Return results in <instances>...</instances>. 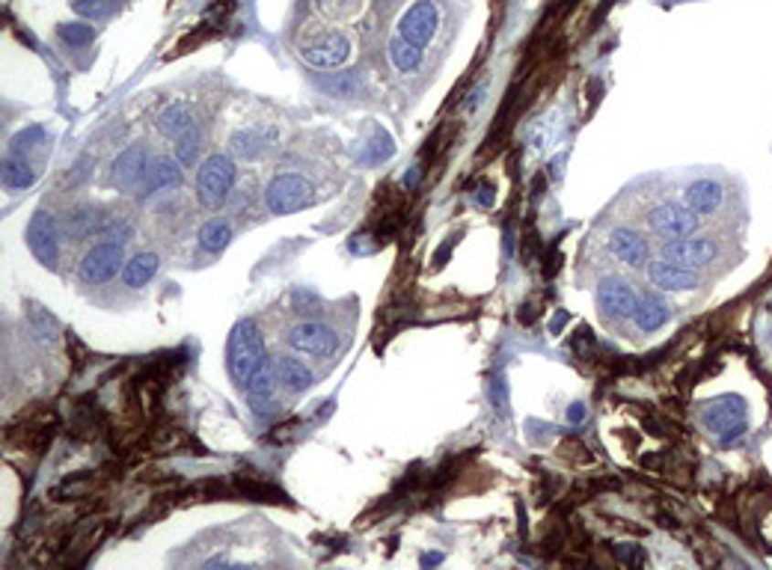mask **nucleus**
I'll return each instance as SVG.
<instances>
[{"instance_id":"nucleus-1","label":"nucleus","mask_w":772,"mask_h":570,"mask_svg":"<svg viewBox=\"0 0 772 570\" xmlns=\"http://www.w3.org/2000/svg\"><path fill=\"white\" fill-rule=\"evenodd\" d=\"M265 342H261V332L253 321H238L229 332V344H226V365H229V375L235 380V386H241L249 380V375L268 360Z\"/></svg>"},{"instance_id":"nucleus-2","label":"nucleus","mask_w":772,"mask_h":570,"mask_svg":"<svg viewBox=\"0 0 772 570\" xmlns=\"http://www.w3.org/2000/svg\"><path fill=\"white\" fill-rule=\"evenodd\" d=\"M235 178H238V170H235L232 154H208L196 170V199L211 211L220 208L232 194Z\"/></svg>"},{"instance_id":"nucleus-3","label":"nucleus","mask_w":772,"mask_h":570,"mask_svg":"<svg viewBox=\"0 0 772 570\" xmlns=\"http://www.w3.org/2000/svg\"><path fill=\"white\" fill-rule=\"evenodd\" d=\"M645 226L653 235L665 238V241H674V238L695 235L701 229V214H695L686 202L662 199L645 211Z\"/></svg>"},{"instance_id":"nucleus-4","label":"nucleus","mask_w":772,"mask_h":570,"mask_svg":"<svg viewBox=\"0 0 772 570\" xmlns=\"http://www.w3.org/2000/svg\"><path fill=\"white\" fill-rule=\"evenodd\" d=\"M154 164V154L146 142H134V146H125L122 152L111 161V170H107V185L119 194H134V190L143 185V178L149 175Z\"/></svg>"},{"instance_id":"nucleus-5","label":"nucleus","mask_w":772,"mask_h":570,"mask_svg":"<svg viewBox=\"0 0 772 570\" xmlns=\"http://www.w3.org/2000/svg\"><path fill=\"white\" fill-rule=\"evenodd\" d=\"M315 202V190L297 173H280L265 185V206L270 214H294Z\"/></svg>"},{"instance_id":"nucleus-6","label":"nucleus","mask_w":772,"mask_h":570,"mask_svg":"<svg viewBox=\"0 0 772 570\" xmlns=\"http://www.w3.org/2000/svg\"><path fill=\"white\" fill-rule=\"evenodd\" d=\"M701 419L710 428L713 434H719L722 446H734L740 439L748 425H746V401L740 396H722L716 401L707 404V410L701 413Z\"/></svg>"},{"instance_id":"nucleus-7","label":"nucleus","mask_w":772,"mask_h":570,"mask_svg":"<svg viewBox=\"0 0 772 570\" xmlns=\"http://www.w3.org/2000/svg\"><path fill=\"white\" fill-rule=\"evenodd\" d=\"M285 342H289L291 351L303 356H315V360H327V356L339 351V336L327 324H321V321H301V324L289 327Z\"/></svg>"},{"instance_id":"nucleus-8","label":"nucleus","mask_w":772,"mask_h":570,"mask_svg":"<svg viewBox=\"0 0 772 570\" xmlns=\"http://www.w3.org/2000/svg\"><path fill=\"white\" fill-rule=\"evenodd\" d=\"M301 54L315 69H339L351 57V39L342 30H324L303 39Z\"/></svg>"},{"instance_id":"nucleus-9","label":"nucleus","mask_w":772,"mask_h":570,"mask_svg":"<svg viewBox=\"0 0 772 570\" xmlns=\"http://www.w3.org/2000/svg\"><path fill=\"white\" fill-rule=\"evenodd\" d=\"M125 268V247L119 241H99L87 256L80 259V282L99 285L113 280L119 270Z\"/></svg>"},{"instance_id":"nucleus-10","label":"nucleus","mask_w":772,"mask_h":570,"mask_svg":"<svg viewBox=\"0 0 772 570\" xmlns=\"http://www.w3.org/2000/svg\"><path fill=\"white\" fill-rule=\"evenodd\" d=\"M277 137L273 125H244L229 134V154L238 161H259L277 149Z\"/></svg>"},{"instance_id":"nucleus-11","label":"nucleus","mask_w":772,"mask_h":570,"mask_svg":"<svg viewBox=\"0 0 772 570\" xmlns=\"http://www.w3.org/2000/svg\"><path fill=\"white\" fill-rule=\"evenodd\" d=\"M719 256V244L713 241V238H674V241H665L662 247V259L674 261V265L689 268V270H698L710 265V261H716Z\"/></svg>"},{"instance_id":"nucleus-12","label":"nucleus","mask_w":772,"mask_h":570,"mask_svg":"<svg viewBox=\"0 0 772 570\" xmlns=\"http://www.w3.org/2000/svg\"><path fill=\"white\" fill-rule=\"evenodd\" d=\"M27 247L45 268H57V261H59V226L48 211H36L30 217Z\"/></svg>"},{"instance_id":"nucleus-13","label":"nucleus","mask_w":772,"mask_h":570,"mask_svg":"<svg viewBox=\"0 0 772 570\" xmlns=\"http://www.w3.org/2000/svg\"><path fill=\"white\" fill-rule=\"evenodd\" d=\"M437 24H439L437 6L431 4V0H419V4H413V6L401 16V21H398V36H401V39H407L410 45H416V48H425L428 42L434 39Z\"/></svg>"},{"instance_id":"nucleus-14","label":"nucleus","mask_w":772,"mask_h":570,"mask_svg":"<svg viewBox=\"0 0 772 570\" xmlns=\"http://www.w3.org/2000/svg\"><path fill=\"white\" fill-rule=\"evenodd\" d=\"M598 306L606 318L612 321H627L633 318L636 306H639V297L633 291V285H627L624 280L618 277H606L598 285Z\"/></svg>"},{"instance_id":"nucleus-15","label":"nucleus","mask_w":772,"mask_h":570,"mask_svg":"<svg viewBox=\"0 0 772 570\" xmlns=\"http://www.w3.org/2000/svg\"><path fill=\"white\" fill-rule=\"evenodd\" d=\"M606 247H609V253L621 261V265L633 268V270L648 268V261H650V247L645 241V235L629 229V226H618V229H612Z\"/></svg>"},{"instance_id":"nucleus-16","label":"nucleus","mask_w":772,"mask_h":570,"mask_svg":"<svg viewBox=\"0 0 772 570\" xmlns=\"http://www.w3.org/2000/svg\"><path fill=\"white\" fill-rule=\"evenodd\" d=\"M648 280L650 285H657L660 291H695L701 285L698 270H689L674 265L669 259H657L648 261Z\"/></svg>"},{"instance_id":"nucleus-17","label":"nucleus","mask_w":772,"mask_h":570,"mask_svg":"<svg viewBox=\"0 0 772 570\" xmlns=\"http://www.w3.org/2000/svg\"><path fill=\"white\" fill-rule=\"evenodd\" d=\"M185 182V166L178 164L175 158H154L149 175L143 178V185L134 190V196L140 202L152 199L154 194H161L164 187H182Z\"/></svg>"},{"instance_id":"nucleus-18","label":"nucleus","mask_w":772,"mask_h":570,"mask_svg":"<svg viewBox=\"0 0 772 570\" xmlns=\"http://www.w3.org/2000/svg\"><path fill=\"white\" fill-rule=\"evenodd\" d=\"M683 202L701 217H710V214H716L724 202V187L716 182V178H698L686 187Z\"/></svg>"},{"instance_id":"nucleus-19","label":"nucleus","mask_w":772,"mask_h":570,"mask_svg":"<svg viewBox=\"0 0 772 570\" xmlns=\"http://www.w3.org/2000/svg\"><path fill=\"white\" fill-rule=\"evenodd\" d=\"M633 321H636V327L639 330H645V332H653V330H660V327H665L672 321V306H669V301H665V297H660V294H645L639 301V306H636V312H633Z\"/></svg>"},{"instance_id":"nucleus-20","label":"nucleus","mask_w":772,"mask_h":570,"mask_svg":"<svg viewBox=\"0 0 772 570\" xmlns=\"http://www.w3.org/2000/svg\"><path fill=\"white\" fill-rule=\"evenodd\" d=\"M154 128H158V134L170 137V140H178L182 134H187V131L196 128V116L190 113L187 104L173 101L170 107H164V111L158 113V119H154Z\"/></svg>"},{"instance_id":"nucleus-21","label":"nucleus","mask_w":772,"mask_h":570,"mask_svg":"<svg viewBox=\"0 0 772 570\" xmlns=\"http://www.w3.org/2000/svg\"><path fill=\"white\" fill-rule=\"evenodd\" d=\"M107 217V211L95 206H80L66 214V232L71 238H99V229Z\"/></svg>"},{"instance_id":"nucleus-22","label":"nucleus","mask_w":772,"mask_h":570,"mask_svg":"<svg viewBox=\"0 0 772 570\" xmlns=\"http://www.w3.org/2000/svg\"><path fill=\"white\" fill-rule=\"evenodd\" d=\"M277 375H280V384L289 392H306L312 386V372L291 354L277 356Z\"/></svg>"},{"instance_id":"nucleus-23","label":"nucleus","mask_w":772,"mask_h":570,"mask_svg":"<svg viewBox=\"0 0 772 570\" xmlns=\"http://www.w3.org/2000/svg\"><path fill=\"white\" fill-rule=\"evenodd\" d=\"M158 268H161L158 253H140V256L125 261L122 282L128 285V289H143V285H149V280L158 273Z\"/></svg>"},{"instance_id":"nucleus-24","label":"nucleus","mask_w":772,"mask_h":570,"mask_svg":"<svg viewBox=\"0 0 772 570\" xmlns=\"http://www.w3.org/2000/svg\"><path fill=\"white\" fill-rule=\"evenodd\" d=\"M232 241V226L226 223L223 217H214L208 223H202V229H199V247L206 249V253L211 256H217L223 253L226 247H229Z\"/></svg>"},{"instance_id":"nucleus-25","label":"nucleus","mask_w":772,"mask_h":570,"mask_svg":"<svg viewBox=\"0 0 772 570\" xmlns=\"http://www.w3.org/2000/svg\"><path fill=\"white\" fill-rule=\"evenodd\" d=\"M389 57H392V63H396V69L407 71V75L422 66V48L410 45L407 39H401V36L389 42Z\"/></svg>"},{"instance_id":"nucleus-26","label":"nucleus","mask_w":772,"mask_h":570,"mask_svg":"<svg viewBox=\"0 0 772 570\" xmlns=\"http://www.w3.org/2000/svg\"><path fill=\"white\" fill-rule=\"evenodd\" d=\"M33 178H36L33 166H30L27 161H24V158H18V154H12V158H6V161H4V185H6L9 190L30 187V185H33Z\"/></svg>"},{"instance_id":"nucleus-27","label":"nucleus","mask_w":772,"mask_h":570,"mask_svg":"<svg viewBox=\"0 0 772 570\" xmlns=\"http://www.w3.org/2000/svg\"><path fill=\"white\" fill-rule=\"evenodd\" d=\"M199 128L194 131H187V134H182L178 140H173V158L185 166V170H190V166H196L199 161Z\"/></svg>"},{"instance_id":"nucleus-28","label":"nucleus","mask_w":772,"mask_h":570,"mask_svg":"<svg viewBox=\"0 0 772 570\" xmlns=\"http://www.w3.org/2000/svg\"><path fill=\"white\" fill-rule=\"evenodd\" d=\"M392 152H396V142H392V137L386 134L384 128H377V131H375V140L365 142V152L360 154V161H363V164H384Z\"/></svg>"},{"instance_id":"nucleus-29","label":"nucleus","mask_w":772,"mask_h":570,"mask_svg":"<svg viewBox=\"0 0 772 570\" xmlns=\"http://www.w3.org/2000/svg\"><path fill=\"white\" fill-rule=\"evenodd\" d=\"M75 12L90 21H99V18H111L119 12V0H75Z\"/></svg>"},{"instance_id":"nucleus-30","label":"nucleus","mask_w":772,"mask_h":570,"mask_svg":"<svg viewBox=\"0 0 772 570\" xmlns=\"http://www.w3.org/2000/svg\"><path fill=\"white\" fill-rule=\"evenodd\" d=\"M27 321H30V327L36 330V336H39L42 342H54V339L59 336L57 321L48 315L42 306H30V309H27Z\"/></svg>"},{"instance_id":"nucleus-31","label":"nucleus","mask_w":772,"mask_h":570,"mask_svg":"<svg viewBox=\"0 0 772 570\" xmlns=\"http://www.w3.org/2000/svg\"><path fill=\"white\" fill-rule=\"evenodd\" d=\"M315 6L321 16H327L333 21H342V18H351L356 9L363 6V0H315Z\"/></svg>"},{"instance_id":"nucleus-32","label":"nucleus","mask_w":772,"mask_h":570,"mask_svg":"<svg viewBox=\"0 0 772 570\" xmlns=\"http://www.w3.org/2000/svg\"><path fill=\"white\" fill-rule=\"evenodd\" d=\"M57 36L66 45H71V48H83V45H90L95 39V30L90 27V24H59Z\"/></svg>"},{"instance_id":"nucleus-33","label":"nucleus","mask_w":772,"mask_h":570,"mask_svg":"<svg viewBox=\"0 0 772 570\" xmlns=\"http://www.w3.org/2000/svg\"><path fill=\"white\" fill-rule=\"evenodd\" d=\"M238 491L247 493L249 499H259V502H280L282 493L277 491L273 484L265 481H247V479H238Z\"/></svg>"},{"instance_id":"nucleus-34","label":"nucleus","mask_w":772,"mask_h":570,"mask_svg":"<svg viewBox=\"0 0 772 570\" xmlns=\"http://www.w3.org/2000/svg\"><path fill=\"white\" fill-rule=\"evenodd\" d=\"M45 140V128L42 125H27L24 131H18L16 137H12V154H18V158H24L36 142H42Z\"/></svg>"},{"instance_id":"nucleus-35","label":"nucleus","mask_w":772,"mask_h":570,"mask_svg":"<svg viewBox=\"0 0 772 570\" xmlns=\"http://www.w3.org/2000/svg\"><path fill=\"white\" fill-rule=\"evenodd\" d=\"M487 398H491V404L499 413L508 407V386H505L502 375H493L491 380H487Z\"/></svg>"},{"instance_id":"nucleus-36","label":"nucleus","mask_w":772,"mask_h":570,"mask_svg":"<svg viewBox=\"0 0 772 570\" xmlns=\"http://www.w3.org/2000/svg\"><path fill=\"white\" fill-rule=\"evenodd\" d=\"M324 87L333 92V95H351L360 90V78L354 75V71H344V75H339L336 80H327Z\"/></svg>"},{"instance_id":"nucleus-37","label":"nucleus","mask_w":772,"mask_h":570,"mask_svg":"<svg viewBox=\"0 0 772 570\" xmlns=\"http://www.w3.org/2000/svg\"><path fill=\"white\" fill-rule=\"evenodd\" d=\"M615 555L621 558L624 565H636V567L645 565V553H641L636 544H618V546H615Z\"/></svg>"},{"instance_id":"nucleus-38","label":"nucleus","mask_w":772,"mask_h":570,"mask_svg":"<svg viewBox=\"0 0 772 570\" xmlns=\"http://www.w3.org/2000/svg\"><path fill=\"white\" fill-rule=\"evenodd\" d=\"M586 416H588V410H586V404H582V401L570 404V407H567V422H570V425L586 422Z\"/></svg>"},{"instance_id":"nucleus-39","label":"nucleus","mask_w":772,"mask_h":570,"mask_svg":"<svg viewBox=\"0 0 772 570\" xmlns=\"http://www.w3.org/2000/svg\"><path fill=\"white\" fill-rule=\"evenodd\" d=\"M475 202H479L481 208L493 206V185H481V187H479V194H475Z\"/></svg>"},{"instance_id":"nucleus-40","label":"nucleus","mask_w":772,"mask_h":570,"mask_svg":"<svg viewBox=\"0 0 772 570\" xmlns=\"http://www.w3.org/2000/svg\"><path fill=\"white\" fill-rule=\"evenodd\" d=\"M451 247H455V241H446V247L443 249H437V268H443L446 265V259H449V253H451Z\"/></svg>"},{"instance_id":"nucleus-41","label":"nucleus","mask_w":772,"mask_h":570,"mask_svg":"<svg viewBox=\"0 0 772 570\" xmlns=\"http://www.w3.org/2000/svg\"><path fill=\"white\" fill-rule=\"evenodd\" d=\"M484 90H487V87H484V83H481V87H479V90H475V92L470 95V101H467V111H470V113L475 111V107H479V101H481V95H484Z\"/></svg>"},{"instance_id":"nucleus-42","label":"nucleus","mask_w":772,"mask_h":570,"mask_svg":"<svg viewBox=\"0 0 772 570\" xmlns=\"http://www.w3.org/2000/svg\"><path fill=\"white\" fill-rule=\"evenodd\" d=\"M443 562V553H431V555H422V565L425 567H434V565H439Z\"/></svg>"}]
</instances>
